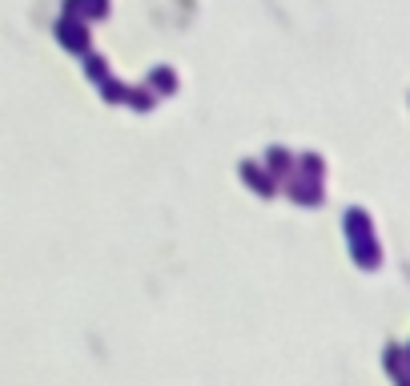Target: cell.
I'll return each instance as SVG.
<instances>
[{
    "label": "cell",
    "instance_id": "obj_1",
    "mask_svg": "<svg viewBox=\"0 0 410 386\" xmlns=\"http://www.w3.org/2000/svg\"><path fill=\"white\" fill-rule=\"evenodd\" d=\"M57 37H61V45L65 48L85 52V48H89V24L77 21V17H61V21H57Z\"/></svg>",
    "mask_w": 410,
    "mask_h": 386
},
{
    "label": "cell",
    "instance_id": "obj_2",
    "mask_svg": "<svg viewBox=\"0 0 410 386\" xmlns=\"http://www.w3.org/2000/svg\"><path fill=\"white\" fill-rule=\"evenodd\" d=\"M109 12V0H65V17H77V21L89 24V17H105Z\"/></svg>",
    "mask_w": 410,
    "mask_h": 386
},
{
    "label": "cell",
    "instance_id": "obj_3",
    "mask_svg": "<svg viewBox=\"0 0 410 386\" xmlns=\"http://www.w3.org/2000/svg\"><path fill=\"white\" fill-rule=\"evenodd\" d=\"M149 85H153V89H165V93H169V89H177V73L161 65V68H153V73H149Z\"/></svg>",
    "mask_w": 410,
    "mask_h": 386
},
{
    "label": "cell",
    "instance_id": "obj_4",
    "mask_svg": "<svg viewBox=\"0 0 410 386\" xmlns=\"http://www.w3.org/2000/svg\"><path fill=\"white\" fill-rule=\"evenodd\" d=\"M85 73H89L92 81H109V68H105V57H101V52H89V57H85Z\"/></svg>",
    "mask_w": 410,
    "mask_h": 386
},
{
    "label": "cell",
    "instance_id": "obj_5",
    "mask_svg": "<svg viewBox=\"0 0 410 386\" xmlns=\"http://www.w3.org/2000/svg\"><path fill=\"white\" fill-rule=\"evenodd\" d=\"M101 89H105V101H129V89H125L121 81H113V77L101 81Z\"/></svg>",
    "mask_w": 410,
    "mask_h": 386
},
{
    "label": "cell",
    "instance_id": "obj_6",
    "mask_svg": "<svg viewBox=\"0 0 410 386\" xmlns=\"http://www.w3.org/2000/svg\"><path fill=\"white\" fill-rule=\"evenodd\" d=\"M270 165L277 169V173H282V169H290V153H286L282 145H273V149H270Z\"/></svg>",
    "mask_w": 410,
    "mask_h": 386
},
{
    "label": "cell",
    "instance_id": "obj_7",
    "mask_svg": "<svg viewBox=\"0 0 410 386\" xmlns=\"http://www.w3.org/2000/svg\"><path fill=\"white\" fill-rule=\"evenodd\" d=\"M129 105H133V109H149V105H153L149 89H129Z\"/></svg>",
    "mask_w": 410,
    "mask_h": 386
}]
</instances>
